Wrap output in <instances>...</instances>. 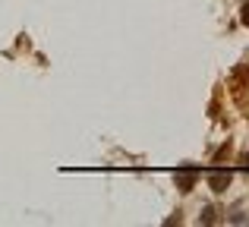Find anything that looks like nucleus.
I'll use <instances>...</instances> for the list:
<instances>
[{"instance_id":"nucleus-1","label":"nucleus","mask_w":249,"mask_h":227,"mask_svg":"<svg viewBox=\"0 0 249 227\" xmlns=\"http://www.w3.org/2000/svg\"><path fill=\"white\" fill-rule=\"evenodd\" d=\"M227 183H231V177H227V174H212V190L214 192H224Z\"/></svg>"},{"instance_id":"nucleus-2","label":"nucleus","mask_w":249,"mask_h":227,"mask_svg":"<svg viewBox=\"0 0 249 227\" xmlns=\"http://www.w3.org/2000/svg\"><path fill=\"white\" fill-rule=\"evenodd\" d=\"M243 22H246V25H249V3H246V6H243Z\"/></svg>"}]
</instances>
